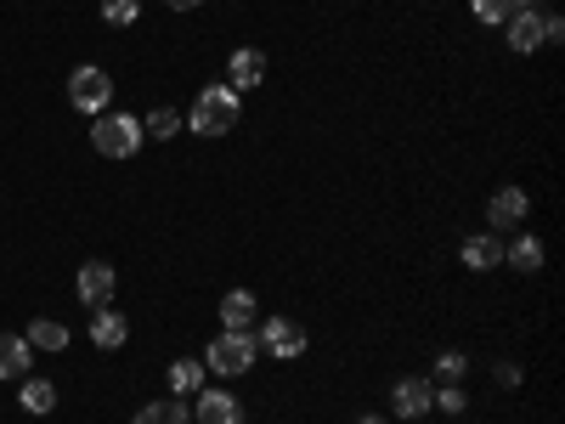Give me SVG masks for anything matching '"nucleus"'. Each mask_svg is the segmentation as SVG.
Here are the masks:
<instances>
[{
    "label": "nucleus",
    "mask_w": 565,
    "mask_h": 424,
    "mask_svg": "<svg viewBox=\"0 0 565 424\" xmlns=\"http://www.w3.org/2000/svg\"><path fill=\"white\" fill-rule=\"evenodd\" d=\"M260 357V335L255 328H226V335H215V346L204 351V373H215V380H238V373H249Z\"/></svg>",
    "instance_id": "1"
},
{
    "label": "nucleus",
    "mask_w": 565,
    "mask_h": 424,
    "mask_svg": "<svg viewBox=\"0 0 565 424\" xmlns=\"http://www.w3.org/2000/svg\"><path fill=\"white\" fill-rule=\"evenodd\" d=\"M238 114H244L238 91H232V85H204L199 103H193V114H186V130H199V136H226L232 125H238Z\"/></svg>",
    "instance_id": "2"
},
{
    "label": "nucleus",
    "mask_w": 565,
    "mask_h": 424,
    "mask_svg": "<svg viewBox=\"0 0 565 424\" xmlns=\"http://www.w3.org/2000/svg\"><path fill=\"white\" fill-rule=\"evenodd\" d=\"M141 119L136 114H97V125H90V148H97L103 159H136L141 153Z\"/></svg>",
    "instance_id": "3"
},
{
    "label": "nucleus",
    "mask_w": 565,
    "mask_h": 424,
    "mask_svg": "<svg viewBox=\"0 0 565 424\" xmlns=\"http://www.w3.org/2000/svg\"><path fill=\"white\" fill-rule=\"evenodd\" d=\"M68 103L79 108V114H108L114 108V80H108V68H97V63H79L74 74H68Z\"/></svg>",
    "instance_id": "4"
},
{
    "label": "nucleus",
    "mask_w": 565,
    "mask_h": 424,
    "mask_svg": "<svg viewBox=\"0 0 565 424\" xmlns=\"http://www.w3.org/2000/svg\"><path fill=\"white\" fill-rule=\"evenodd\" d=\"M114 289H119V277H114V266L108 261H85L79 266V277H74V295H79V306H114Z\"/></svg>",
    "instance_id": "5"
},
{
    "label": "nucleus",
    "mask_w": 565,
    "mask_h": 424,
    "mask_svg": "<svg viewBox=\"0 0 565 424\" xmlns=\"http://www.w3.org/2000/svg\"><path fill=\"white\" fill-rule=\"evenodd\" d=\"M260 351H271L277 362L306 357V328H300L295 317H266V328H260Z\"/></svg>",
    "instance_id": "6"
},
{
    "label": "nucleus",
    "mask_w": 565,
    "mask_h": 424,
    "mask_svg": "<svg viewBox=\"0 0 565 424\" xmlns=\"http://www.w3.org/2000/svg\"><path fill=\"white\" fill-rule=\"evenodd\" d=\"M391 407H396V418H424V413L436 407V380H418V373L396 380L391 385Z\"/></svg>",
    "instance_id": "7"
},
{
    "label": "nucleus",
    "mask_w": 565,
    "mask_h": 424,
    "mask_svg": "<svg viewBox=\"0 0 565 424\" xmlns=\"http://www.w3.org/2000/svg\"><path fill=\"white\" fill-rule=\"evenodd\" d=\"M503 29H509V52H521V57L537 52V45H548V40H543V12L532 7V0H521V7L509 12Z\"/></svg>",
    "instance_id": "8"
},
{
    "label": "nucleus",
    "mask_w": 565,
    "mask_h": 424,
    "mask_svg": "<svg viewBox=\"0 0 565 424\" xmlns=\"http://www.w3.org/2000/svg\"><path fill=\"white\" fill-rule=\"evenodd\" d=\"M193 418L199 424H244V402L232 396V391H221V385H204L193 396Z\"/></svg>",
    "instance_id": "9"
},
{
    "label": "nucleus",
    "mask_w": 565,
    "mask_h": 424,
    "mask_svg": "<svg viewBox=\"0 0 565 424\" xmlns=\"http://www.w3.org/2000/svg\"><path fill=\"white\" fill-rule=\"evenodd\" d=\"M526 210H532L526 187H498V193H492V204H487V226L509 232V226H521V221H526Z\"/></svg>",
    "instance_id": "10"
},
{
    "label": "nucleus",
    "mask_w": 565,
    "mask_h": 424,
    "mask_svg": "<svg viewBox=\"0 0 565 424\" xmlns=\"http://www.w3.org/2000/svg\"><path fill=\"white\" fill-rule=\"evenodd\" d=\"M125 335H130L125 311H114V306H97V311H90V346H97V351H119Z\"/></svg>",
    "instance_id": "11"
},
{
    "label": "nucleus",
    "mask_w": 565,
    "mask_h": 424,
    "mask_svg": "<svg viewBox=\"0 0 565 424\" xmlns=\"http://www.w3.org/2000/svg\"><path fill=\"white\" fill-rule=\"evenodd\" d=\"M260 80H266V57L255 52V45L232 52V63H226V85H232V91H255Z\"/></svg>",
    "instance_id": "12"
},
{
    "label": "nucleus",
    "mask_w": 565,
    "mask_h": 424,
    "mask_svg": "<svg viewBox=\"0 0 565 424\" xmlns=\"http://www.w3.org/2000/svg\"><path fill=\"white\" fill-rule=\"evenodd\" d=\"M458 261H463L469 272H492V266H503V244L492 239V232H476V239H463Z\"/></svg>",
    "instance_id": "13"
},
{
    "label": "nucleus",
    "mask_w": 565,
    "mask_h": 424,
    "mask_svg": "<svg viewBox=\"0 0 565 424\" xmlns=\"http://www.w3.org/2000/svg\"><path fill=\"white\" fill-rule=\"evenodd\" d=\"M34 362V346L23 335H0V380H23Z\"/></svg>",
    "instance_id": "14"
},
{
    "label": "nucleus",
    "mask_w": 565,
    "mask_h": 424,
    "mask_svg": "<svg viewBox=\"0 0 565 424\" xmlns=\"http://www.w3.org/2000/svg\"><path fill=\"white\" fill-rule=\"evenodd\" d=\"M130 424H193V407H186L181 396H164V402H148V407H136Z\"/></svg>",
    "instance_id": "15"
},
{
    "label": "nucleus",
    "mask_w": 565,
    "mask_h": 424,
    "mask_svg": "<svg viewBox=\"0 0 565 424\" xmlns=\"http://www.w3.org/2000/svg\"><path fill=\"white\" fill-rule=\"evenodd\" d=\"M255 317H260V300H255L249 289H232V295L221 300V322H226V328H255Z\"/></svg>",
    "instance_id": "16"
},
{
    "label": "nucleus",
    "mask_w": 565,
    "mask_h": 424,
    "mask_svg": "<svg viewBox=\"0 0 565 424\" xmlns=\"http://www.w3.org/2000/svg\"><path fill=\"white\" fill-rule=\"evenodd\" d=\"M23 340H29L34 351H68V328H63V322H52V317H40Z\"/></svg>",
    "instance_id": "17"
},
{
    "label": "nucleus",
    "mask_w": 565,
    "mask_h": 424,
    "mask_svg": "<svg viewBox=\"0 0 565 424\" xmlns=\"http://www.w3.org/2000/svg\"><path fill=\"white\" fill-rule=\"evenodd\" d=\"M18 402H23V413H52L57 407V385L52 380H23Z\"/></svg>",
    "instance_id": "18"
},
{
    "label": "nucleus",
    "mask_w": 565,
    "mask_h": 424,
    "mask_svg": "<svg viewBox=\"0 0 565 424\" xmlns=\"http://www.w3.org/2000/svg\"><path fill=\"white\" fill-rule=\"evenodd\" d=\"M170 391L175 396H199L204 391V362H170Z\"/></svg>",
    "instance_id": "19"
},
{
    "label": "nucleus",
    "mask_w": 565,
    "mask_h": 424,
    "mask_svg": "<svg viewBox=\"0 0 565 424\" xmlns=\"http://www.w3.org/2000/svg\"><path fill=\"white\" fill-rule=\"evenodd\" d=\"M175 130H186V119L175 108H153L148 119H141V136H153V141H170Z\"/></svg>",
    "instance_id": "20"
},
{
    "label": "nucleus",
    "mask_w": 565,
    "mask_h": 424,
    "mask_svg": "<svg viewBox=\"0 0 565 424\" xmlns=\"http://www.w3.org/2000/svg\"><path fill=\"white\" fill-rule=\"evenodd\" d=\"M503 261H509L514 272H537V266H543V244H537V239H514V250H503Z\"/></svg>",
    "instance_id": "21"
},
{
    "label": "nucleus",
    "mask_w": 565,
    "mask_h": 424,
    "mask_svg": "<svg viewBox=\"0 0 565 424\" xmlns=\"http://www.w3.org/2000/svg\"><path fill=\"white\" fill-rule=\"evenodd\" d=\"M463 373H469V357L463 351H441L436 357V385H458Z\"/></svg>",
    "instance_id": "22"
},
{
    "label": "nucleus",
    "mask_w": 565,
    "mask_h": 424,
    "mask_svg": "<svg viewBox=\"0 0 565 424\" xmlns=\"http://www.w3.org/2000/svg\"><path fill=\"white\" fill-rule=\"evenodd\" d=\"M514 7H521V0H469V12H476L481 23H509Z\"/></svg>",
    "instance_id": "23"
},
{
    "label": "nucleus",
    "mask_w": 565,
    "mask_h": 424,
    "mask_svg": "<svg viewBox=\"0 0 565 424\" xmlns=\"http://www.w3.org/2000/svg\"><path fill=\"white\" fill-rule=\"evenodd\" d=\"M103 18H108L114 29H130V23L141 18V0H103Z\"/></svg>",
    "instance_id": "24"
},
{
    "label": "nucleus",
    "mask_w": 565,
    "mask_h": 424,
    "mask_svg": "<svg viewBox=\"0 0 565 424\" xmlns=\"http://www.w3.org/2000/svg\"><path fill=\"white\" fill-rule=\"evenodd\" d=\"M436 407H441V413H463V407H469L463 385H436Z\"/></svg>",
    "instance_id": "25"
},
{
    "label": "nucleus",
    "mask_w": 565,
    "mask_h": 424,
    "mask_svg": "<svg viewBox=\"0 0 565 424\" xmlns=\"http://www.w3.org/2000/svg\"><path fill=\"white\" fill-rule=\"evenodd\" d=\"M498 385H521V368H514V362H498Z\"/></svg>",
    "instance_id": "26"
},
{
    "label": "nucleus",
    "mask_w": 565,
    "mask_h": 424,
    "mask_svg": "<svg viewBox=\"0 0 565 424\" xmlns=\"http://www.w3.org/2000/svg\"><path fill=\"white\" fill-rule=\"evenodd\" d=\"M170 12H193V7H204V0H164Z\"/></svg>",
    "instance_id": "27"
},
{
    "label": "nucleus",
    "mask_w": 565,
    "mask_h": 424,
    "mask_svg": "<svg viewBox=\"0 0 565 424\" xmlns=\"http://www.w3.org/2000/svg\"><path fill=\"white\" fill-rule=\"evenodd\" d=\"M356 424H385V418H380V413H367V418H356Z\"/></svg>",
    "instance_id": "28"
}]
</instances>
